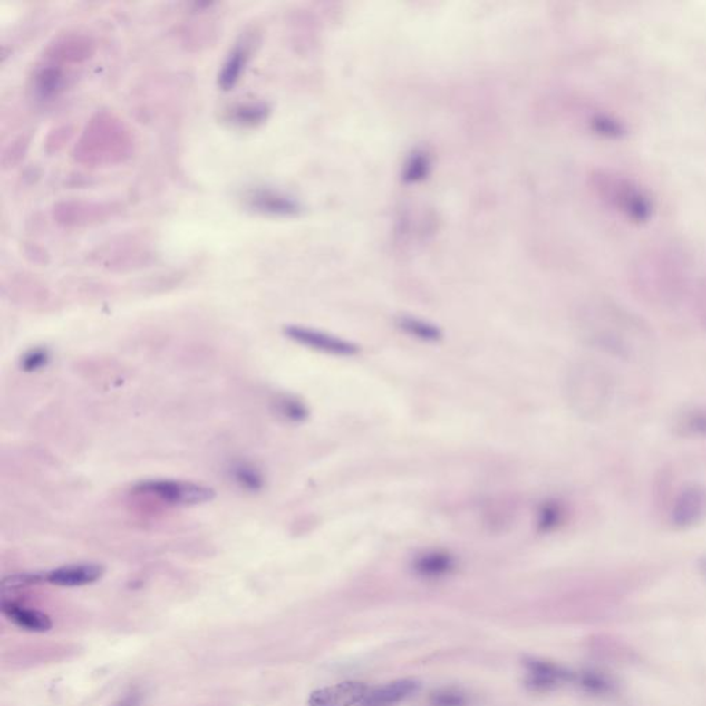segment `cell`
Here are the masks:
<instances>
[{
	"mask_svg": "<svg viewBox=\"0 0 706 706\" xmlns=\"http://www.w3.org/2000/svg\"><path fill=\"white\" fill-rule=\"evenodd\" d=\"M581 335L595 351L625 363L643 362L655 348L652 330L646 324L614 308L592 314L584 322Z\"/></svg>",
	"mask_w": 706,
	"mask_h": 706,
	"instance_id": "obj_1",
	"label": "cell"
},
{
	"mask_svg": "<svg viewBox=\"0 0 706 706\" xmlns=\"http://www.w3.org/2000/svg\"><path fill=\"white\" fill-rule=\"evenodd\" d=\"M617 382L607 367L594 361L575 362L567 370L565 395L568 407L584 421L604 419L614 403Z\"/></svg>",
	"mask_w": 706,
	"mask_h": 706,
	"instance_id": "obj_2",
	"label": "cell"
},
{
	"mask_svg": "<svg viewBox=\"0 0 706 706\" xmlns=\"http://www.w3.org/2000/svg\"><path fill=\"white\" fill-rule=\"evenodd\" d=\"M134 491L148 497H155L159 501L177 507H195L213 501L216 491L208 486L198 485L192 481L174 480V479H147L134 486Z\"/></svg>",
	"mask_w": 706,
	"mask_h": 706,
	"instance_id": "obj_3",
	"label": "cell"
},
{
	"mask_svg": "<svg viewBox=\"0 0 706 706\" xmlns=\"http://www.w3.org/2000/svg\"><path fill=\"white\" fill-rule=\"evenodd\" d=\"M706 520V486L690 483L682 488L669 502L666 522L673 531H690Z\"/></svg>",
	"mask_w": 706,
	"mask_h": 706,
	"instance_id": "obj_4",
	"label": "cell"
},
{
	"mask_svg": "<svg viewBox=\"0 0 706 706\" xmlns=\"http://www.w3.org/2000/svg\"><path fill=\"white\" fill-rule=\"evenodd\" d=\"M597 187L602 190L605 199L626 214L629 218L634 221H647L652 216V202L632 182L604 174L597 177Z\"/></svg>",
	"mask_w": 706,
	"mask_h": 706,
	"instance_id": "obj_5",
	"label": "cell"
},
{
	"mask_svg": "<svg viewBox=\"0 0 706 706\" xmlns=\"http://www.w3.org/2000/svg\"><path fill=\"white\" fill-rule=\"evenodd\" d=\"M283 333L288 340L295 341L298 345L305 346L311 351L319 352L324 355L352 358V356L358 355L359 351H361L359 345L352 341L330 334L327 332H322V330L312 329V327L290 324L283 329Z\"/></svg>",
	"mask_w": 706,
	"mask_h": 706,
	"instance_id": "obj_6",
	"label": "cell"
},
{
	"mask_svg": "<svg viewBox=\"0 0 706 706\" xmlns=\"http://www.w3.org/2000/svg\"><path fill=\"white\" fill-rule=\"evenodd\" d=\"M369 687L361 682H343L332 687L314 690L309 695V706H353L363 702Z\"/></svg>",
	"mask_w": 706,
	"mask_h": 706,
	"instance_id": "obj_7",
	"label": "cell"
},
{
	"mask_svg": "<svg viewBox=\"0 0 706 706\" xmlns=\"http://www.w3.org/2000/svg\"><path fill=\"white\" fill-rule=\"evenodd\" d=\"M246 203L251 210L266 216L295 217L303 210L295 198L271 189L251 190L246 197Z\"/></svg>",
	"mask_w": 706,
	"mask_h": 706,
	"instance_id": "obj_8",
	"label": "cell"
},
{
	"mask_svg": "<svg viewBox=\"0 0 706 706\" xmlns=\"http://www.w3.org/2000/svg\"><path fill=\"white\" fill-rule=\"evenodd\" d=\"M104 573V566L97 563H79V565L63 566L49 571L44 574V581L53 585L75 588V586L97 583Z\"/></svg>",
	"mask_w": 706,
	"mask_h": 706,
	"instance_id": "obj_9",
	"label": "cell"
},
{
	"mask_svg": "<svg viewBox=\"0 0 706 706\" xmlns=\"http://www.w3.org/2000/svg\"><path fill=\"white\" fill-rule=\"evenodd\" d=\"M525 666L527 669V686L536 691H548L555 689L562 682L573 679V673L562 666L555 665L548 661L526 658Z\"/></svg>",
	"mask_w": 706,
	"mask_h": 706,
	"instance_id": "obj_10",
	"label": "cell"
},
{
	"mask_svg": "<svg viewBox=\"0 0 706 706\" xmlns=\"http://www.w3.org/2000/svg\"><path fill=\"white\" fill-rule=\"evenodd\" d=\"M671 430L686 440H706V406H687L679 410L672 419Z\"/></svg>",
	"mask_w": 706,
	"mask_h": 706,
	"instance_id": "obj_11",
	"label": "cell"
},
{
	"mask_svg": "<svg viewBox=\"0 0 706 706\" xmlns=\"http://www.w3.org/2000/svg\"><path fill=\"white\" fill-rule=\"evenodd\" d=\"M456 557L446 551L422 552L412 560L414 573L428 580H436L449 575L456 570Z\"/></svg>",
	"mask_w": 706,
	"mask_h": 706,
	"instance_id": "obj_12",
	"label": "cell"
},
{
	"mask_svg": "<svg viewBox=\"0 0 706 706\" xmlns=\"http://www.w3.org/2000/svg\"><path fill=\"white\" fill-rule=\"evenodd\" d=\"M420 683L414 679H401L378 687L367 694L364 706H393L419 691Z\"/></svg>",
	"mask_w": 706,
	"mask_h": 706,
	"instance_id": "obj_13",
	"label": "cell"
},
{
	"mask_svg": "<svg viewBox=\"0 0 706 706\" xmlns=\"http://www.w3.org/2000/svg\"><path fill=\"white\" fill-rule=\"evenodd\" d=\"M2 612L18 628L25 629V631L42 633V632L50 631L53 626L49 615L36 612V610H31V608H24L23 605L17 604L15 602L4 600Z\"/></svg>",
	"mask_w": 706,
	"mask_h": 706,
	"instance_id": "obj_14",
	"label": "cell"
},
{
	"mask_svg": "<svg viewBox=\"0 0 706 706\" xmlns=\"http://www.w3.org/2000/svg\"><path fill=\"white\" fill-rule=\"evenodd\" d=\"M395 324L401 333L422 343H439L443 338V332L438 324H430L421 317L401 314L396 317Z\"/></svg>",
	"mask_w": 706,
	"mask_h": 706,
	"instance_id": "obj_15",
	"label": "cell"
},
{
	"mask_svg": "<svg viewBox=\"0 0 706 706\" xmlns=\"http://www.w3.org/2000/svg\"><path fill=\"white\" fill-rule=\"evenodd\" d=\"M432 171V158L424 150H412L401 170L404 184H420L430 177Z\"/></svg>",
	"mask_w": 706,
	"mask_h": 706,
	"instance_id": "obj_16",
	"label": "cell"
},
{
	"mask_svg": "<svg viewBox=\"0 0 706 706\" xmlns=\"http://www.w3.org/2000/svg\"><path fill=\"white\" fill-rule=\"evenodd\" d=\"M567 519V508L557 499L545 501L537 512V527L541 533H552Z\"/></svg>",
	"mask_w": 706,
	"mask_h": 706,
	"instance_id": "obj_17",
	"label": "cell"
},
{
	"mask_svg": "<svg viewBox=\"0 0 706 706\" xmlns=\"http://www.w3.org/2000/svg\"><path fill=\"white\" fill-rule=\"evenodd\" d=\"M248 60V50L246 46H237L229 55L228 60L222 65L221 73L218 76V84L222 90H231L237 83V81L245 70Z\"/></svg>",
	"mask_w": 706,
	"mask_h": 706,
	"instance_id": "obj_18",
	"label": "cell"
},
{
	"mask_svg": "<svg viewBox=\"0 0 706 706\" xmlns=\"http://www.w3.org/2000/svg\"><path fill=\"white\" fill-rule=\"evenodd\" d=\"M231 478L240 488L248 491V493L263 490L264 483H266L263 472L248 462H237L231 468Z\"/></svg>",
	"mask_w": 706,
	"mask_h": 706,
	"instance_id": "obj_19",
	"label": "cell"
},
{
	"mask_svg": "<svg viewBox=\"0 0 706 706\" xmlns=\"http://www.w3.org/2000/svg\"><path fill=\"white\" fill-rule=\"evenodd\" d=\"M268 113V108L264 104L239 105L229 112V121L239 126L253 127L263 123Z\"/></svg>",
	"mask_w": 706,
	"mask_h": 706,
	"instance_id": "obj_20",
	"label": "cell"
},
{
	"mask_svg": "<svg viewBox=\"0 0 706 706\" xmlns=\"http://www.w3.org/2000/svg\"><path fill=\"white\" fill-rule=\"evenodd\" d=\"M276 410L283 419L292 422H303L308 419L309 410L305 403L295 396L283 395L276 401Z\"/></svg>",
	"mask_w": 706,
	"mask_h": 706,
	"instance_id": "obj_21",
	"label": "cell"
},
{
	"mask_svg": "<svg viewBox=\"0 0 706 706\" xmlns=\"http://www.w3.org/2000/svg\"><path fill=\"white\" fill-rule=\"evenodd\" d=\"M63 84V73L55 68H46L36 76V90L44 99H50L60 92Z\"/></svg>",
	"mask_w": 706,
	"mask_h": 706,
	"instance_id": "obj_22",
	"label": "cell"
},
{
	"mask_svg": "<svg viewBox=\"0 0 706 706\" xmlns=\"http://www.w3.org/2000/svg\"><path fill=\"white\" fill-rule=\"evenodd\" d=\"M50 353L46 348H32L21 358L20 366L25 372H35L47 366Z\"/></svg>",
	"mask_w": 706,
	"mask_h": 706,
	"instance_id": "obj_23",
	"label": "cell"
},
{
	"mask_svg": "<svg viewBox=\"0 0 706 706\" xmlns=\"http://www.w3.org/2000/svg\"><path fill=\"white\" fill-rule=\"evenodd\" d=\"M432 706H465L467 697L457 689H439L430 695Z\"/></svg>",
	"mask_w": 706,
	"mask_h": 706,
	"instance_id": "obj_24",
	"label": "cell"
},
{
	"mask_svg": "<svg viewBox=\"0 0 706 706\" xmlns=\"http://www.w3.org/2000/svg\"><path fill=\"white\" fill-rule=\"evenodd\" d=\"M44 574H13L4 580L5 589H17L23 586L44 583Z\"/></svg>",
	"mask_w": 706,
	"mask_h": 706,
	"instance_id": "obj_25",
	"label": "cell"
},
{
	"mask_svg": "<svg viewBox=\"0 0 706 706\" xmlns=\"http://www.w3.org/2000/svg\"><path fill=\"white\" fill-rule=\"evenodd\" d=\"M581 684L589 691L602 692L605 689V682L595 673H584L581 676Z\"/></svg>",
	"mask_w": 706,
	"mask_h": 706,
	"instance_id": "obj_26",
	"label": "cell"
},
{
	"mask_svg": "<svg viewBox=\"0 0 706 706\" xmlns=\"http://www.w3.org/2000/svg\"><path fill=\"white\" fill-rule=\"evenodd\" d=\"M697 316L700 320L701 327L706 332V290H703L697 304Z\"/></svg>",
	"mask_w": 706,
	"mask_h": 706,
	"instance_id": "obj_27",
	"label": "cell"
},
{
	"mask_svg": "<svg viewBox=\"0 0 706 706\" xmlns=\"http://www.w3.org/2000/svg\"><path fill=\"white\" fill-rule=\"evenodd\" d=\"M140 702H141V695L133 692L123 698L116 706H140Z\"/></svg>",
	"mask_w": 706,
	"mask_h": 706,
	"instance_id": "obj_28",
	"label": "cell"
},
{
	"mask_svg": "<svg viewBox=\"0 0 706 706\" xmlns=\"http://www.w3.org/2000/svg\"><path fill=\"white\" fill-rule=\"evenodd\" d=\"M697 570L701 578L706 583V554L701 555L697 560Z\"/></svg>",
	"mask_w": 706,
	"mask_h": 706,
	"instance_id": "obj_29",
	"label": "cell"
}]
</instances>
